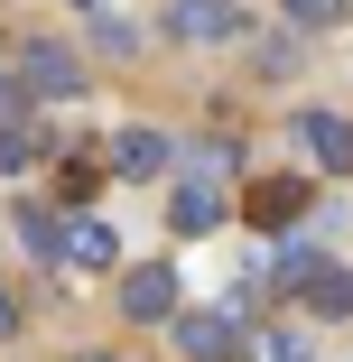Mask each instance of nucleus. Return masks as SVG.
<instances>
[{"mask_svg": "<svg viewBox=\"0 0 353 362\" xmlns=\"http://www.w3.org/2000/svg\"><path fill=\"white\" fill-rule=\"evenodd\" d=\"M19 93H37V103H75V93H84V65H75V47L37 37V47L19 56Z\"/></svg>", "mask_w": 353, "mask_h": 362, "instance_id": "nucleus-1", "label": "nucleus"}, {"mask_svg": "<svg viewBox=\"0 0 353 362\" xmlns=\"http://www.w3.org/2000/svg\"><path fill=\"white\" fill-rule=\"evenodd\" d=\"M168 158H177V149H168L158 130H121V139H112V168H121V177H158Z\"/></svg>", "mask_w": 353, "mask_h": 362, "instance_id": "nucleus-5", "label": "nucleus"}, {"mask_svg": "<svg viewBox=\"0 0 353 362\" xmlns=\"http://www.w3.org/2000/svg\"><path fill=\"white\" fill-rule=\"evenodd\" d=\"M37 149H47V139H37V130H0V168H10V177H19V168H28Z\"/></svg>", "mask_w": 353, "mask_h": 362, "instance_id": "nucleus-13", "label": "nucleus"}, {"mask_svg": "<svg viewBox=\"0 0 353 362\" xmlns=\"http://www.w3.org/2000/svg\"><path fill=\"white\" fill-rule=\"evenodd\" d=\"M168 223H177V233H214V223H224V195H214V186H195V177H186V186L168 195Z\"/></svg>", "mask_w": 353, "mask_h": 362, "instance_id": "nucleus-6", "label": "nucleus"}, {"mask_svg": "<svg viewBox=\"0 0 353 362\" xmlns=\"http://www.w3.org/2000/svg\"><path fill=\"white\" fill-rule=\"evenodd\" d=\"M65 260H75V269H112V223H84V214H65Z\"/></svg>", "mask_w": 353, "mask_h": 362, "instance_id": "nucleus-9", "label": "nucleus"}, {"mask_svg": "<svg viewBox=\"0 0 353 362\" xmlns=\"http://www.w3.org/2000/svg\"><path fill=\"white\" fill-rule=\"evenodd\" d=\"M168 28L177 37H233V0H177Z\"/></svg>", "mask_w": 353, "mask_h": 362, "instance_id": "nucleus-8", "label": "nucleus"}, {"mask_svg": "<svg viewBox=\"0 0 353 362\" xmlns=\"http://www.w3.org/2000/svg\"><path fill=\"white\" fill-rule=\"evenodd\" d=\"M344 0H289V19H335Z\"/></svg>", "mask_w": 353, "mask_h": 362, "instance_id": "nucleus-15", "label": "nucleus"}, {"mask_svg": "<svg viewBox=\"0 0 353 362\" xmlns=\"http://www.w3.org/2000/svg\"><path fill=\"white\" fill-rule=\"evenodd\" d=\"M177 353H195V362H233L242 334H233L224 316H177Z\"/></svg>", "mask_w": 353, "mask_h": 362, "instance_id": "nucleus-4", "label": "nucleus"}, {"mask_svg": "<svg viewBox=\"0 0 353 362\" xmlns=\"http://www.w3.org/2000/svg\"><path fill=\"white\" fill-rule=\"evenodd\" d=\"M93 362H121V353H93Z\"/></svg>", "mask_w": 353, "mask_h": 362, "instance_id": "nucleus-18", "label": "nucleus"}, {"mask_svg": "<svg viewBox=\"0 0 353 362\" xmlns=\"http://www.w3.org/2000/svg\"><path fill=\"white\" fill-rule=\"evenodd\" d=\"M298 149L325 158V168H353V121H344V112H307V121H298Z\"/></svg>", "mask_w": 353, "mask_h": 362, "instance_id": "nucleus-3", "label": "nucleus"}, {"mask_svg": "<svg viewBox=\"0 0 353 362\" xmlns=\"http://www.w3.org/2000/svg\"><path fill=\"white\" fill-rule=\"evenodd\" d=\"M307 307H316V316H353V279H344V269H316V279H307Z\"/></svg>", "mask_w": 353, "mask_h": 362, "instance_id": "nucleus-11", "label": "nucleus"}, {"mask_svg": "<svg viewBox=\"0 0 353 362\" xmlns=\"http://www.w3.org/2000/svg\"><path fill=\"white\" fill-rule=\"evenodd\" d=\"M10 112H19V84H10V75H0V121H10Z\"/></svg>", "mask_w": 353, "mask_h": 362, "instance_id": "nucleus-17", "label": "nucleus"}, {"mask_svg": "<svg viewBox=\"0 0 353 362\" xmlns=\"http://www.w3.org/2000/svg\"><path fill=\"white\" fill-rule=\"evenodd\" d=\"M84 10H103V0H84Z\"/></svg>", "mask_w": 353, "mask_h": 362, "instance_id": "nucleus-19", "label": "nucleus"}, {"mask_svg": "<svg viewBox=\"0 0 353 362\" xmlns=\"http://www.w3.org/2000/svg\"><path fill=\"white\" fill-rule=\"evenodd\" d=\"M121 316L168 325V316H177V269H158V260H149V269H130V279H121Z\"/></svg>", "mask_w": 353, "mask_h": 362, "instance_id": "nucleus-2", "label": "nucleus"}, {"mask_svg": "<svg viewBox=\"0 0 353 362\" xmlns=\"http://www.w3.org/2000/svg\"><path fill=\"white\" fill-rule=\"evenodd\" d=\"M298 204H307V186H298V177H260V186H251V223H289Z\"/></svg>", "mask_w": 353, "mask_h": 362, "instance_id": "nucleus-10", "label": "nucleus"}, {"mask_svg": "<svg viewBox=\"0 0 353 362\" xmlns=\"http://www.w3.org/2000/svg\"><path fill=\"white\" fill-rule=\"evenodd\" d=\"M10 223H19V242H28L37 260H65V214H47V204H28V195H19Z\"/></svg>", "mask_w": 353, "mask_h": 362, "instance_id": "nucleus-7", "label": "nucleus"}, {"mask_svg": "<svg viewBox=\"0 0 353 362\" xmlns=\"http://www.w3.org/2000/svg\"><path fill=\"white\" fill-rule=\"evenodd\" d=\"M224 168H233V139H195V149H186V177L195 186H214Z\"/></svg>", "mask_w": 353, "mask_h": 362, "instance_id": "nucleus-12", "label": "nucleus"}, {"mask_svg": "<svg viewBox=\"0 0 353 362\" xmlns=\"http://www.w3.org/2000/svg\"><path fill=\"white\" fill-rule=\"evenodd\" d=\"M10 334H19V298L0 288V344H10Z\"/></svg>", "mask_w": 353, "mask_h": 362, "instance_id": "nucleus-16", "label": "nucleus"}, {"mask_svg": "<svg viewBox=\"0 0 353 362\" xmlns=\"http://www.w3.org/2000/svg\"><path fill=\"white\" fill-rule=\"evenodd\" d=\"M260 362H307V334H260Z\"/></svg>", "mask_w": 353, "mask_h": 362, "instance_id": "nucleus-14", "label": "nucleus"}]
</instances>
